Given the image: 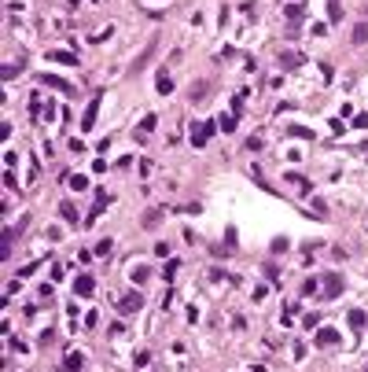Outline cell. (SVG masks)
<instances>
[{"mask_svg": "<svg viewBox=\"0 0 368 372\" xmlns=\"http://www.w3.org/2000/svg\"><path fill=\"white\" fill-rule=\"evenodd\" d=\"M155 122H159V118H155V115H147V118H144V122H140V129H136V136H147V133H151V129H155Z\"/></svg>", "mask_w": 368, "mask_h": 372, "instance_id": "2e32d148", "label": "cell"}, {"mask_svg": "<svg viewBox=\"0 0 368 372\" xmlns=\"http://www.w3.org/2000/svg\"><path fill=\"white\" fill-rule=\"evenodd\" d=\"M350 41H354V44H368V22H357L354 34H350Z\"/></svg>", "mask_w": 368, "mask_h": 372, "instance_id": "ba28073f", "label": "cell"}, {"mask_svg": "<svg viewBox=\"0 0 368 372\" xmlns=\"http://www.w3.org/2000/svg\"><path fill=\"white\" fill-rule=\"evenodd\" d=\"M67 368H70V372H78V368H81V354H74V350H70V354H67Z\"/></svg>", "mask_w": 368, "mask_h": 372, "instance_id": "44dd1931", "label": "cell"}, {"mask_svg": "<svg viewBox=\"0 0 368 372\" xmlns=\"http://www.w3.org/2000/svg\"><path fill=\"white\" fill-rule=\"evenodd\" d=\"M159 221H162V214H159V210H144V218H140L144 228H159Z\"/></svg>", "mask_w": 368, "mask_h": 372, "instance_id": "30bf717a", "label": "cell"}, {"mask_svg": "<svg viewBox=\"0 0 368 372\" xmlns=\"http://www.w3.org/2000/svg\"><path fill=\"white\" fill-rule=\"evenodd\" d=\"M107 203H111V195H107V192H96V207H92V214H88V225L100 218V210H103Z\"/></svg>", "mask_w": 368, "mask_h": 372, "instance_id": "52a82bcc", "label": "cell"}, {"mask_svg": "<svg viewBox=\"0 0 368 372\" xmlns=\"http://www.w3.org/2000/svg\"><path fill=\"white\" fill-rule=\"evenodd\" d=\"M74 291L85 299V295H92V291H96V280H92V276H78V280H74Z\"/></svg>", "mask_w": 368, "mask_h": 372, "instance_id": "8992f818", "label": "cell"}, {"mask_svg": "<svg viewBox=\"0 0 368 372\" xmlns=\"http://www.w3.org/2000/svg\"><path fill=\"white\" fill-rule=\"evenodd\" d=\"M350 324H354V328H364V324H368V313H364V309H350Z\"/></svg>", "mask_w": 368, "mask_h": 372, "instance_id": "5bb4252c", "label": "cell"}, {"mask_svg": "<svg viewBox=\"0 0 368 372\" xmlns=\"http://www.w3.org/2000/svg\"><path fill=\"white\" fill-rule=\"evenodd\" d=\"M140 306H144V299L136 295V291H129V295H121V299H118V313L133 317V313H136V309H140Z\"/></svg>", "mask_w": 368, "mask_h": 372, "instance_id": "6da1fadb", "label": "cell"}, {"mask_svg": "<svg viewBox=\"0 0 368 372\" xmlns=\"http://www.w3.org/2000/svg\"><path fill=\"white\" fill-rule=\"evenodd\" d=\"M339 295H343V276L328 273L324 276V299H339Z\"/></svg>", "mask_w": 368, "mask_h": 372, "instance_id": "3957f363", "label": "cell"}, {"mask_svg": "<svg viewBox=\"0 0 368 372\" xmlns=\"http://www.w3.org/2000/svg\"><path fill=\"white\" fill-rule=\"evenodd\" d=\"M147 280V266H133V284H144Z\"/></svg>", "mask_w": 368, "mask_h": 372, "instance_id": "ffe728a7", "label": "cell"}, {"mask_svg": "<svg viewBox=\"0 0 368 372\" xmlns=\"http://www.w3.org/2000/svg\"><path fill=\"white\" fill-rule=\"evenodd\" d=\"M287 181L295 184V188H298L302 195H310V181H305V177H295V174H287Z\"/></svg>", "mask_w": 368, "mask_h": 372, "instance_id": "9a60e30c", "label": "cell"}, {"mask_svg": "<svg viewBox=\"0 0 368 372\" xmlns=\"http://www.w3.org/2000/svg\"><path fill=\"white\" fill-rule=\"evenodd\" d=\"M70 188H78V192H85V188H88V177H81V174H74V177H70Z\"/></svg>", "mask_w": 368, "mask_h": 372, "instance_id": "d6986e66", "label": "cell"}, {"mask_svg": "<svg viewBox=\"0 0 368 372\" xmlns=\"http://www.w3.org/2000/svg\"><path fill=\"white\" fill-rule=\"evenodd\" d=\"M203 92H206V85H203V81H195V85H192V100H199Z\"/></svg>", "mask_w": 368, "mask_h": 372, "instance_id": "cb8c5ba5", "label": "cell"}, {"mask_svg": "<svg viewBox=\"0 0 368 372\" xmlns=\"http://www.w3.org/2000/svg\"><path fill=\"white\" fill-rule=\"evenodd\" d=\"M59 214H63L67 221H78V210H74V203H59Z\"/></svg>", "mask_w": 368, "mask_h": 372, "instance_id": "ac0fdd59", "label": "cell"}, {"mask_svg": "<svg viewBox=\"0 0 368 372\" xmlns=\"http://www.w3.org/2000/svg\"><path fill=\"white\" fill-rule=\"evenodd\" d=\"M313 343H317V347H335V343H339V332H335V328H320Z\"/></svg>", "mask_w": 368, "mask_h": 372, "instance_id": "5b68a950", "label": "cell"}, {"mask_svg": "<svg viewBox=\"0 0 368 372\" xmlns=\"http://www.w3.org/2000/svg\"><path fill=\"white\" fill-rule=\"evenodd\" d=\"M48 59H52V63H67V67H74V63H78V59H74L70 52H48Z\"/></svg>", "mask_w": 368, "mask_h": 372, "instance_id": "4fadbf2b", "label": "cell"}, {"mask_svg": "<svg viewBox=\"0 0 368 372\" xmlns=\"http://www.w3.org/2000/svg\"><path fill=\"white\" fill-rule=\"evenodd\" d=\"M111 247H114L111 240H100V243H96V254H100V258H107V254H111Z\"/></svg>", "mask_w": 368, "mask_h": 372, "instance_id": "7402d4cb", "label": "cell"}, {"mask_svg": "<svg viewBox=\"0 0 368 372\" xmlns=\"http://www.w3.org/2000/svg\"><path fill=\"white\" fill-rule=\"evenodd\" d=\"M41 81H44V85H52V89H59V92H70V85L63 81V77H52V74H41Z\"/></svg>", "mask_w": 368, "mask_h": 372, "instance_id": "8fae6325", "label": "cell"}, {"mask_svg": "<svg viewBox=\"0 0 368 372\" xmlns=\"http://www.w3.org/2000/svg\"><path fill=\"white\" fill-rule=\"evenodd\" d=\"M280 63H284V67H302V63H305V55H302V52H284V55H280Z\"/></svg>", "mask_w": 368, "mask_h": 372, "instance_id": "9c48e42d", "label": "cell"}, {"mask_svg": "<svg viewBox=\"0 0 368 372\" xmlns=\"http://www.w3.org/2000/svg\"><path fill=\"white\" fill-rule=\"evenodd\" d=\"M328 15H331V22H339V19H343V8H339V0H331V8H328Z\"/></svg>", "mask_w": 368, "mask_h": 372, "instance_id": "603a6c76", "label": "cell"}, {"mask_svg": "<svg viewBox=\"0 0 368 372\" xmlns=\"http://www.w3.org/2000/svg\"><path fill=\"white\" fill-rule=\"evenodd\" d=\"M218 126H221L225 133H236V115H221V118H218Z\"/></svg>", "mask_w": 368, "mask_h": 372, "instance_id": "e0dca14e", "label": "cell"}, {"mask_svg": "<svg viewBox=\"0 0 368 372\" xmlns=\"http://www.w3.org/2000/svg\"><path fill=\"white\" fill-rule=\"evenodd\" d=\"M100 100H103V96H96V100H88V107H85V115H81V129H92V126H96V115H100Z\"/></svg>", "mask_w": 368, "mask_h": 372, "instance_id": "277c9868", "label": "cell"}, {"mask_svg": "<svg viewBox=\"0 0 368 372\" xmlns=\"http://www.w3.org/2000/svg\"><path fill=\"white\" fill-rule=\"evenodd\" d=\"M155 89L162 92V96H170V92H173V77H170V74H159V81H155Z\"/></svg>", "mask_w": 368, "mask_h": 372, "instance_id": "7c38bea8", "label": "cell"}, {"mask_svg": "<svg viewBox=\"0 0 368 372\" xmlns=\"http://www.w3.org/2000/svg\"><path fill=\"white\" fill-rule=\"evenodd\" d=\"M210 133H213V122H195V126H192V144L203 148L210 140Z\"/></svg>", "mask_w": 368, "mask_h": 372, "instance_id": "7a4b0ae2", "label": "cell"}, {"mask_svg": "<svg viewBox=\"0 0 368 372\" xmlns=\"http://www.w3.org/2000/svg\"><path fill=\"white\" fill-rule=\"evenodd\" d=\"M354 126H357V129H364V126H368V115H357V118H354Z\"/></svg>", "mask_w": 368, "mask_h": 372, "instance_id": "d4e9b609", "label": "cell"}]
</instances>
